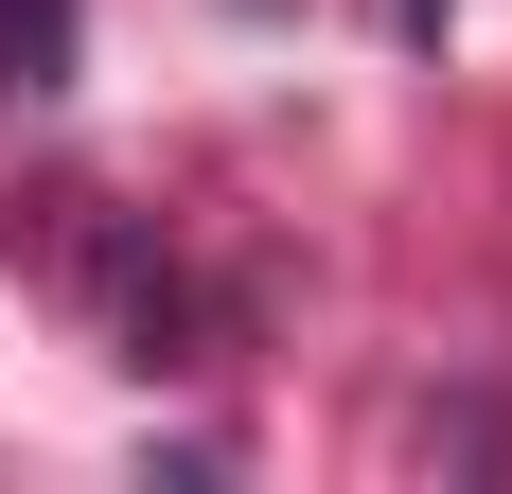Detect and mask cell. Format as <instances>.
Instances as JSON below:
<instances>
[{
	"instance_id": "cell-1",
	"label": "cell",
	"mask_w": 512,
	"mask_h": 494,
	"mask_svg": "<svg viewBox=\"0 0 512 494\" xmlns=\"http://www.w3.org/2000/svg\"><path fill=\"white\" fill-rule=\"evenodd\" d=\"M0 89H71V0H0Z\"/></svg>"
}]
</instances>
